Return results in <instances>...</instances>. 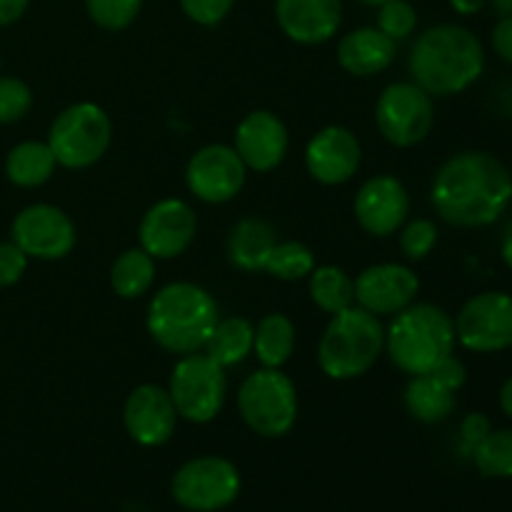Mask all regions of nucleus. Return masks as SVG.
<instances>
[{
	"mask_svg": "<svg viewBox=\"0 0 512 512\" xmlns=\"http://www.w3.org/2000/svg\"><path fill=\"white\" fill-rule=\"evenodd\" d=\"M433 208L455 228H485L512 203L508 165L485 150H465L445 160L430 190Z\"/></svg>",
	"mask_w": 512,
	"mask_h": 512,
	"instance_id": "obj_1",
	"label": "nucleus"
},
{
	"mask_svg": "<svg viewBox=\"0 0 512 512\" xmlns=\"http://www.w3.org/2000/svg\"><path fill=\"white\" fill-rule=\"evenodd\" d=\"M408 70L413 83L428 95H458L483 75V43L465 25H433L415 38Z\"/></svg>",
	"mask_w": 512,
	"mask_h": 512,
	"instance_id": "obj_2",
	"label": "nucleus"
},
{
	"mask_svg": "<svg viewBox=\"0 0 512 512\" xmlns=\"http://www.w3.org/2000/svg\"><path fill=\"white\" fill-rule=\"evenodd\" d=\"M218 320V303L208 290L195 283H170L150 300L148 333L160 348L190 355L205 348Z\"/></svg>",
	"mask_w": 512,
	"mask_h": 512,
	"instance_id": "obj_3",
	"label": "nucleus"
},
{
	"mask_svg": "<svg viewBox=\"0 0 512 512\" xmlns=\"http://www.w3.org/2000/svg\"><path fill=\"white\" fill-rule=\"evenodd\" d=\"M455 323L433 303H413L395 315L385 330L390 360L408 375L433 373L455 350Z\"/></svg>",
	"mask_w": 512,
	"mask_h": 512,
	"instance_id": "obj_4",
	"label": "nucleus"
},
{
	"mask_svg": "<svg viewBox=\"0 0 512 512\" xmlns=\"http://www.w3.org/2000/svg\"><path fill=\"white\" fill-rule=\"evenodd\" d=\"M385 350V330L378 315L360 305L330 318L318 345V363L328 378L355 380L368 373Z\"/></svg>",
	"mask_w": 512,
	"mask_h": 512,
	"instance_id": "obj_5",
	"label": "nucleus"
},
{
	"mask_svg": "<svg viewBox=\"0 0 512 512\" xmlns=\"http://www.w3.org/2000/svg\"><path fill=\"white\" fill-rule=\"evenodd\" d=\"M238 410L255 435L283 438L298 420V393L280 368H263L248 375L238 390Z\"/></svg>",
	"mask_w": 512,
	"mask_h": 512,
	"instance_id": "obj_6",
	"label": "nucleus"
},
{
	"mask_svg": "<svg viewBox=\"0 0 512 512\" xmlns=\"http://www.w3.org/2000/svg\"><path fill=\"white\" fill-rule=\"evenodd\" d=\"M113 123L110 115L95 103H75L53 120L48 145L58 165L83 170L98 163L110 148Z\"/></svg>",
	"mask_w": 512,
	"mask_h": 512,
	"instance_id": "obj_7",
	"label": "nucleus"
},
{
	"mask_svg": "<svg viewBox=\"0 0 512 512\" xmlns=\"http://www.w3.org/2000/svg\"><path fill=\"white\" fill-rule=\"evenodd\" d=\"M168 393L178 410V418L195 425L210 423L218 418L225 405V393H228L225 368L200 350L183 355L170 373Z\"/></svg>",
	"mask_w": 512,
	"mask_h": 512,
	"instance_id": "obj_8",
	"label": "nucleus"
},
{
	"mask_svg": "<svg viewBox=\"0 0 512 512\" xmlns=\"http://www.w3.org/2000/svg\"><path fill=\"white\" fill-rule=\"evenodd\" d=\"M175 503L190 512H218L240 495V473L230 460L203 455L180 465L170 483Z\"/></svg>",
	"mask_w": 512,
	"mask_h": 512,
	"instance_id": "obj_9",
	"label": "nucleus"
},
{
	"mask_svg": "<svg viewBox=\"0 0 512 512\" xmlns=\"http://www.w3.org/2000/svg\"><path fill=\"white\" fill-rule=\"evenodd\" d=\"M375 123L390 145L413 148L423 143L433 130V95L425 93L413 80L388 85L375 103Z\"/></svg>",
	"mask_w": 512,
	"mask_h": 512,
	"instance_id": "obj_10",
	"label": "nucleus"
},
{
	"mask_svg": "<svg viewBox=\"0 0 512 512\" xmlns=\"http://www.w3.org/2000/svg\"><path fill=\"white\" fill-rule=\"evenodd\" d=\"M455 338L473 353H500L512 345V295L503 290L473 295L460 308Z\"/></svg>",
	"mask_w": 512,
	"mask_h": 512,
	"instance_id": "obj_11",
	"label": "nucleus"
},
{
	"mask_svg": "<svg viewBox=\"0 0 512 512\" xmlns=\"http://www.w3.org/2000/svg\"><path fill=\"white\" fill-rule=\"evenodd\" d=\"M10 240L35 260H60L73 253L78 233L68 215L48 203L20 210L10 225Z\"/></svg>",
	"mask_w": 512,
	"mask_h": 512,
	"instance_id": "obj_12",
	"label": "nucleus"
},
{
	"mask_svg": "<svg viewBox=\"0 0 512 512\" xmlns=\"http://www.w3.org/2000/svg\"><path fill=\"white\" fill-rule=\"evenodd\" d=\"M248 168L230 145H205L190 158L185 170V183L190 193L210 205L233 200L243 190Z\"/></svg>",
	"mask_w": 512,
	"mask_h": 512,
	"instance_id": "obj_13",
	"label": "nucleus"
},
{
	"mask_svg": "<svg viewBox=\"0 0 512 512\" xmlns=\"http://www.w3.org/2000/svg\"><path fill=\"white\" fill-rule=\"evenodd\" d=\"M198 233V218L193 208L180 198L158 200L140 220V248L155 260H170L183 255Z\"/></svg>",
	"mask_w": 512,
	"mask_h": 512,
	"instance_id": "obj_14",
	"label": "nucleus"
},
{
	"mask_svg": "<svg viewBox=\"0 0 512 512\" xmlns=\"http://www.w3.org/2000/svg\"><path fill=\"white\" fill-rule=\"evenodd\" d=\"M410 213V195L393 175H375L355 195V218L365 233L388 238L403 228Z\"/></svg>",
	"mask_w": 512,
	"mask_h": 512,
	"instance_id": "obj_15",
	"label": "nucleus"
},
{
	"mask_svg": "<svg viewBox=\"0 0 512 512\" xmlns=\"http://www.w3.org/2000/svg\"><path fill=\"white\" fill-rule=\"evenodd\" d=\"M420 280L408 265H370L355 280V303L373 315H398L415 303Z\"/></svg>",
	"mask_w": 512,
	"mask_h": 512,
	"instance_id": "obj_16",
	"label": "nucleus"
},
{
	"mask_svg": "<svg viewBox=\"0 0 512 512\" xmlns=\"http://www.w3.org/2000/svg\"><path fill=\"white\" fill-rule=\"evenodd\" d=\"M123 423L135 443L145 448H158L173 438L178 410L168 390L158 385H138L125 400Z\"/></svg>",
	"mask_w": 512,
	"mask_h": 512,
	"instance_id": "obj_17",
	"label": "nucleus"
},
{
	"mask_svg": "<svg viewBox=\"0 0 512 512\" xmlns=\"http://www.w3.org/2000/svg\"><path fill=\"white\" fill-rule=\"evenodd\" d=\"M363 148L360 140L343 125H328L310 138L305 148L308 173L323 185H343L358 173Z\"/></svg>",
	"mask_w": 512,
	"mask_h": 512,
	"instance_id": "obj_18",
	"label": "nucleus"
},
{
	"mask_svg": "<svg viewBox=\"0 0 512 512\" xmlns=\"http://www.w3.org/2000/svg\"><path fill=\"white\" fill-rule=\"evenodd\" d=\"M288 145V128L270 110H253L235 130V153L240 155L245 168L255 173L278 168L288 155Z\"/></svg>",
	"mask_w": 512,
	"mask_h": 512,
	"instance_id": "obj_19",
	"label": "nucleus"
},
{
	"mask_svg": "<svg viewBox=\"0 0 512 512\" xmlns=\"http://www.w3.org/2000/svg\"><path fill=\"white\" fill-rule=\"evenodd\" d=\"M275 20L295 43H328L343 23V0H275Z\"/></svg>",
	"mask_w": 512,
	"mask_h": 512,
	"instance_id": "obj_20",
	"label": "nucleus"
},
{
	"mask_svg": "<svg viewBox=\"0 0 512 512\" xmlns=\"http://www.w3.org/2000/svg\"><path fill=\"white\" fill-rule=\"evenodd\" d=\"M398 53V43L378 28H358L338 43V63L355 78H370L388 68Z\"/></svg>",
	"mask_w": 512,
	"mask_h": 512,
	"instance_id": "obj_21",
	"label": "nucleus"
},
{
	"mask_svg": "<svg viewBox=\"0 0 512 512\" xmlns=\"http://www.w3.org/2000/svg\"><path fill=\"white\" fill-rule=\"evenodd\" d=\"M275 245H278V238L270 223L260 218H243L228 235V258L235 268L255 273V270H265Z\"/></svg>",
	"mask_w": 512,
	"mask_h": 512,
	"instance_id": "obj_22",
	"label": "nucleus"
},
{
	"mask_svg": "<svg viewBox=\"0 0 512 512\" xmlns=\"http://www.w3.org/2000/svg\"><path fill=\"white\" fill-rule=\"evenodd\" d=\"M405 408L425 425L443 423L455 410V393L440 383L433 373L413 375L405 388Z\"/></svg>",
	"mask_w": 512,
	"mask_h": 512,
	"instance_id": "obj_23",
	"label": "nucleus"
},
{
	"mask_svg": "<svg viewBox=\"0 0 512 512\" xmlns=\"http://www.w3.org/2000/svg\"><path fill=\"white\" fill-rule=\"evenodd\" d=\"M53 150L48 143H38V140H25L18 143L5 158V175L18 188H40L48 183L55 173Z\"/></svg>",
	"mask_w": 512,
	"mask_h": 512,
	"instance_id": "obj_24",
	"label": "nucleus"
},
{
	"mask_svg": "<svg viewBox=\"0 0 512 512\" xmlns=\"http://www.w3.org/2000/svg\"><path fill=\"white\" fill-rule=\"evenodd\" d=\"M253 345L255 325L245 318H228L218 320L203 350L223 368H233V365L245 363L250 358Z\"/></svg>",
	"mask_w": 512,
	"mask_h": 512,
	"instance_id": "obj_25",
	"label": "nucleus"
},
{
	"mask_svg": "<svg viewBox=\"0 0 512 512\" xmlns=\"http://www.w3.org/2000/svg\"><path fill=\"white\" fill-rule=\"evenodd\" d=\"M255 355L265 368H280L295 350V325L288 315L270 313L255 325Z\"/></svg>",
	"mask_w": 512,
	"mask_h": 512,
	"instance_id": "obj_26",
	"label": "nucleus"
},
{
	"mask_svg": "<svg viewBox=\"0 0 512 512\" xmlns=\"http://www.w3.org/2000/svg\"><path fill=\"white\" fill-rule=\"evenodd\" d=\"M155 280V258L143 248H130L118 255L110 270V285L125 300L140 298Z\"/></svg>",
	"mask_w": 512,
	"mask_h": 512,
	"instance_id": "obj_27",
	"label": "nucleus"
},
{
	"mask_svg": "<svg viewBox=\"0 0 512 512\" xmlns=\"http://www.w3.org/2000/svg\"><path fill=\"white\" fill-rule=\"evenodd\" d=\"M310 298L323 313H340L355 305V280L335 265H323L310 273Z\"/></svg>",
	"mask_w": 512,
	"mask_h": 512,
	"instance_id": "obj_28",
	"label": "nucleus"
},
{
	"mask_svg": "<svg viewBox=\"0 0 512 512\" xmlns=\"http://www.w3.org/2000/svg\"><path fill=\"white\" fill-rule=\"evenodd\" d=\"M470 458L483 478H512V428L490 430Z\"/></svg>",
	"mask_w": 512,
	"mask_h": 512,
	"instance_id": "obj_29",
	"label": "nucleus"
},
{
	"mask_svg": "<svg viewBox=\"0 0 512 512\" xmlns=\"http://www.w3.org/2000/svg\"><path fill=\"white\" fill-rule=\"evenodd\" d=\"M315 270V255L308 245L298 243V240H285L278 243L270 253L265 273L273 275L278 280H303L310 278Z\"/></svg>",
	"mask_w": 512,
	"mask_h": 512,
	"instance_id": "obj_30",
	"label": "nucleus"
},
{
	"mask_svg": "<svg viewBox=\"0 0 512 512\" xmlns=\"http://www.w3.org/2000/svg\"><path fill=\"white\" fill-rule=\"evenodd\" d=\"M143 0H85L90 20L103 30H125L140 15Z\"/></svg>",
	"mask_w": 512,
	"mask_h": 512,
	"instance_id": "obj_31",
	"label": "nucleus"
},
{
	"mask_svg": "<svg viewBox=\"0 0 512 512\" xmlns=\"http://www.w3.org/2000/svg\"><path fill=\"white\" fill-rule=\"evenodd\" d=\"M415 28H418V10L408 0H388L378 8V30H383L395 43L408 40Z\"/></svg>",
	"mask_w": 512,
	"mask_h": 512,
	"instance_id": "obj_32",
	"label": "nucleus"
},
{
	"mask_svg": "<svg viewBox=\"0 0 512 512\" xmlns=\"http://www.w3.org/2000/svg\"><path fill=\"white\" fill-rule=\"evenodd\" d=\"M33 108V90L15 75H0V125L23 120Z\"/></svg>",
	"mask_w": 512,
	"mask_h": 512,
	"instance_id": "obj_33",
	"label": "nucleus"
},
{
	"mask_svg": "<svg viewBox=\"0 0 512 512\" xmlns=\"http://www.w3.org/2000/svg\"><path fill=\"white\" fill-rule=\"evenodd\" d=\"M435 243H438V228H435L433 220L418 218L410 220L408 225L400 233V250L408 260H425L433 253Z\"/></svg>",
	"mask_w": 512,
	"mask_h": 512,
	"instance_id": "obj_34",
	"label": "nucleus"
},
{
	"mask_svg": "<svg viewBox=\"0 0 512 512\" xmlns=\"http://www.w3.org/2000/svg\"><path fill=\"white\" fill-rule=\"evenodd\" d=\"M178 3L193 23L205 25V28L220 25L235 8V0H178Z\"/></svg>",
	"mask_w": 512,
	"mask_h": 512,
	"instance_id": "obj_35",
	"label": "nucleus"
},
{
	"mask_svg": "<svg viewBox=\"0 0 512 512\" xmlns=\"http://www.w3.org/2000/svg\"><path fill=\"white\" fill-rule=\"evenodd\" d=\"M25 268H28V255L13 240L0 243V288H10L18 283L25 275Z\"/></svg>",
	"mask_w": 512,
	"mask_h": 512,
	"instance_id": "obj_36",
	"label": "nucleus"
},
{
	"mask_svg": "<svg viewBox=\"0 0 512 512\" xmlns=\"http://www.w3.org/2000/svg\"><path fill=\"white\" fill-rule=\"evenodd\" d=\"M490 420L483 413H470L468 418L460 425V450L465 455H473V450L478 448L480 440L490 433Z\"/></svg>",
	"mask_w": 512,
	"mask_h": 512,
	"instance_id": "obj_37",
	"label": "nucleus"
},
{
	"mask_svg": "<svg viewBox=\"0 0 512 512\" xmlns=\"http://www.w3.org/2000/svg\"><path fill=\"white\" fill-rule=\"evenodd\" d=\"M433 375L440 380V383L448 385L453 393H458V390L465 385V380H468V368H465L463 360L450 355V358H445L443 363L433 370Z\"/></svg>",
	"mask_w": 512,
	"mask_h": 512,
	"instance_id": "obj_38",
	"label": "nucleus"
},
{
	"mask_svg": "<svg viewBox=\"0 0 512 512\" xmlns=\"http://www.w3.org/2000/svg\"><path fill=\"white\" fill-rule=\"evenodd\" d=\"M490 43H493L495 55H498L503 63L512 65V15H503V18L495 23L493 33H490Z\"/></svg>",
	"mask_w": 512,
	"mask_h": 512,
	"instance_id": "obj_39",
	"label": "nucleus"
},
{
	"mask_svg": "<svg viewBox=\"0 0 512 512\" xmlns=\"http://www.w3.org/2000/svg\"><path fill=\"white\" fill-rule=\"evenodd\" d=\"M30 0H0V28L18 23L28 10Z\"/></svg>",
	"mask_w": 512,
	"mask_h": 512,
	"instance_id": "obj_40",
	"label": "nucleus"
},
{
	"mask_svg": "<svg viewBox=\"0 0 512 512\" xmlns=\"http://www.w3.org/2000/svg\"><path fill=\"white\" fill-rule=\"evenodd\" d=\"M485 5H490V0H450V8L458 15H478Z\"/></svg>",
	"mask_w": 512,
	"mask_h": 512,
	"instance_id": "obj_41",
	"label": "nucleus"
},
{
	"mask_svg": "<svg viewBox=\"0 0 512 512\" xmlns=\"http://www.w3.org/2000/svg\"><path fill=\"white\" fill-rule=\"evenodd\" d=\"M500 410L512 420V375L503 383L500 388Z\"/></svg>",
	"mask_w": 512,
	"mask_h": 512,
	"instance_id": "obj_42",
	"label": "nucleus"
},
{
	"mask_svg": "<svg viewBox=\"0 0 512 512\" xmlns=\"http://www.w3.org/2000/svg\"><path fill=\"white\" fill-rule=\"evenodd\" d=\"M500 255H503L505 265L512 270V223L508 225V230H505V235H503V243H500Z\"/></svg>",
	"mask_w": 512,
	"mask_h": 512,
	"instance_id": "obj_43",
	"label": "nucleus"
},
{
	"mask_svg": "<svg viewBox=\"0 0 512 512\" xmlns=\"http://www.w3.org/2000/svg\"><path fill=\"white\" fill-rule=\"evenodd\" d=\"M490 5L498 10L500 18H503V15H512V0H490Z\"/></svg>",
	"mask_w": 512,
	"mask_h": 512,
	"instance_id": "obj_44",
	"label": "nucleus"
},
{
	"mask_svg": "<svg viewBox=\"0 0 512 512\" xmlns=\"http://www.w3.org/2000/svg\"><path fill=\"white\" fill-rule=\"evenodd\" d=\"M363 5H370V8H380L383 3H388V0H360Z\"/></svg>",
	"mask_w": 512,
	"mask_h": 512,
	"instance_id": "obj_45",
	"label": "nucleus"
},
{
	"mask_svg": "<svg viewBox=\"0 0 512 512\" xmlns=\"http://www.w3.org/2000/svg\"><path fill=\"white\" fill-rule=\"evenodd\" d=\"M510 350H512V345H510Z\"/></svg>",
	"mask_w": 512,
	"mask_h": 512,
	"instance_id": "obj_46",
	"label": "nucleus"
}]
</instances>
